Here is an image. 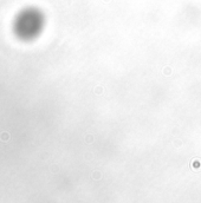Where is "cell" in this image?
<instances>
[{
    "instance_id": "cell-1",
    "label": "cell",
    "mask_w": 201,
    "mask_h": 203,
    "mask_svg": "<svg viewBox=\"0 0 201 203\" xmlns=\"http://www.w3.org/2000/svg\"><path fill=\"white\" fill-rule=\"evenodd\" d=\"M3 138H4V139H5V138L7 139V138H8V136H7V135H6V133H4V135H3Z\"/></svg>"
}]
</instances>
